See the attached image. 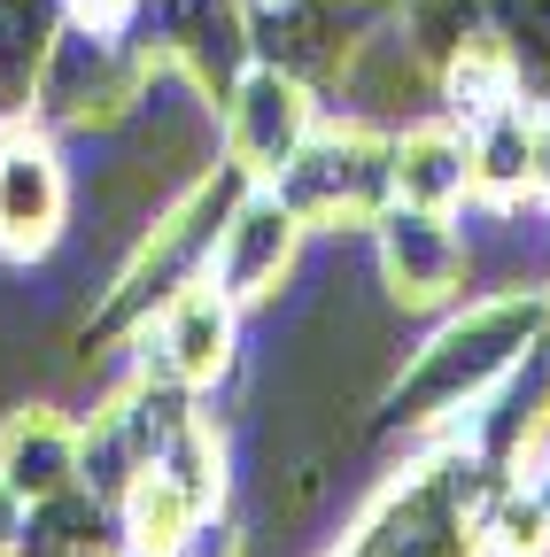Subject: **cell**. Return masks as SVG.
<instances>
[{
  "instance_id": "e0dca14e",
  "label": "cell",
  "mask_w": 550,
  "mask_h": 557,
  "mask_svg": "<svg viewBox=\"0 0 550 557\" xmlns=\"http://www.w3.org/2000/svg\"><path fill=\"white\" fill-rule=\"evenodd\" d=\"M16 527H24V504L9 496V487H0V557H9V549H16Z\"/></svg>"
},
{
  "instance_id": "9c48e42d",
  "label": "cell",
  "mask_w": 550,
  "mask_h": 557,
  "mask_svg": "<svg viewBox=\"0 0 550 557\" xmlns=\"http://www.w3.org/2000/svg\"><path fill=\"white\" fill-rule=\"evenodd\" d=\"M388 171H395V201H419V209H465L473 201V156H465V132L427 116V124H403L388 139Z\"/></svg>"
},
{
  "instance_id": "4fadbf2b",
  "label": "cell",
  "mask_w": 550,
  "mask_h": 557,
  "mask_svg": "<svg viewBox=\"0 0 550 557\" xmlns=\"http://www.w3.org/2000/svg\"><path fill=\"white\" fill-rule=\"evenodd\" d=\"M473 534H480V557H550V504L535 496V487L504 480L497 496L480 504Z\"/></svg>"
},
{
  "instance_id": "52a82bcc",
  "label": "cell",
  "mask_w": 550,
  "mask_h": 557,
  "mask_svg": "<svg viewBox=\"0 0 550 557\" xmlns=\"http://www.w3.org/2000/svg\"><path fill=\"white\" fill-rule=\"evenodd\" d=\"M295 256H303V218L271 186H248L241 209L225 218V233H218V248H210V287L248 310V302L288 287Z\"/></svg>"
},
{
  "instance_id": "5bb4252c",
  "label": "cell",
  "mask_w": 550,
  "mask_h": 557,
  "mask_svg": "<svg viewBox=\"0 0 550 557\" xmlns=\"http://www.w3.org/2000/svg\"><path fill=\"white\" fill-rule=\"evenodd\" d=\"M148 472V457L132 449V434H124V418L101 403L86 426H78V487H94L101 504H124L132 496V480Z\"/></svg>"
},
{
  "instance_id": "9a60e30c",
  "label": "cell",
  "mask_w": 550,
  "mask_h": 557,
  "mask_svg": "<svg viewBox=\"0 0 550 557\" xmlns=\"http://www.w3.org/2000/svg\"><path fill=\"white\" fill-rule=\"evenodd\" d=\"M71 9V24H86V32H132L140 24V0H62Z\"/></svg>"
},
{
  "instance_id": "30bf717a",
  "label": "cell",
  "mask_w": 550,
  "mask_h": 557,
  "mask_svg": "<svg viewBox=\"0 0 550 557\" xmlns=\"http://www.w3.org/2000/svg\"><path fill=\"white\" fill-rule=\"evenodd\" d=\"M62 32H71L62 0H0V116H32L39 70Z\"/></svg>"
},
{
  "instance_id": "6da1fadb",
  "label": "cell",
  "mask_w": 550,
  "mask_h": 557,
  "mask_svg": "<svg viewBox=\"0 0 550 557\" xmlns=\"http://www.w3.org/2000/svg\"><path fill=\"white\" fill-rule=\"evenodd\" d=\"M535 348H542V287H504V295H480V302L450 310L411 348V364H395L380 426L388 434L450 426V418H465L512 364H527Z\"/></svg>"
},
{
  "instance_id": "277c9868",
  "label": "cell",
  "mask_w": 550,
  "mask_h": 557,
  "mask_svg": "<svg viewBox=\"0 0 550 557\" xmlns=\"http://www.w3.org/2000/svg\"><path fill=\"white\" fill-rule=\"evenodd\" d=\"M372 271L395 310H450L465 295V233L457 209L388 201L372 218Z\"/></svg>"
},
{
  "instance_id": "5b68a950",
  "label": "cell",
  "mask_w": 550,
  "mask_h": 557,
  "mask_svg": "<svg viewBox=\"0 0 550 557\" xmlns=\"http://www.w3.org/2000/svg\"><path fill=\"white\" fill-rule=\"evenodd\" d=\"M310 132H318V94L303 78H288V70H271V62H248L241 78H233V94L218 101V148L256 186L280 171Z\"/></svg>"
},
{
  "instance_id": "8992f818",
  "label": "cell",
  "mask_w": 550,
  "mask_h": 557,
  "mask_svg": "<svg viewBox=\"0 0 550 557\" xmlns=\"http://www.w3.org/2000/svg\"><path fill=\"white\" fill-rule=\"evenodd\" d=\"M132 341H148V364L186 380L194 395L201 387H225L241 372V302L218 295L210 278H194V287H179Z\"/></svg>"
},
{
  "instance_id": "8fae6325",
  "label": "cell",
  "mask_w": 550,
  "mask_h": 557,
  "mask_svg": "<svg viewBox=\"0 0 550 557\" xmlns=\"http://www.w3.org/2000/svg\"><path fill=\"white\" fill-rule=\"evenodd\" d=\"M465 156H473V194H480V201H512V194H527V163H535V101H504L497 116L465 124Z\"/></svg>"
},
{
  "instance_id": "2e32d148",
  "label": "cell",
  "mask_w": 550,
  "mask_h": 557,
  "mask_svg": "<svg viewBox=\"0 0 550 557\" xmlns=\"http://www.w3.org/2000/svg\"><path fill=\"white\" fill-rule=\"evenodd\" d=\"M527 194L550 209V101H535V163H527Z\"/></svg>"
},
{
  "instance_id": "d6986e66",
  "label": "cell",
  "mask_w": 550,
  "mask_h": 557,
  "mask_svg": "<svg viewBox=\"0 0 550 557\" xmlns=\"http://www.w3.org/2000/svg\"><path fill=\"white\" fill-rule=\"evenodd\" d=\"M388 9H403V0H388Z\"/></svg>"
},
{
  "instance_id": "7c38bea8",
  "label": "cell",
  "mask_w": 550,
  "mask_h": 557,
  "mask_svg": "<svg viewBox=\"0 0 550 557\" xmlns=\"http://www.w3.org/2000/svg\"><path fill=\"white\" fill-rule=\"evenodd\" d=\"M117 519H124V549H140V557H179V549H186V534L210 519V511H194L179 487L148 465L140 480H132V496L117 504Z\"/></svg>"
},
{
  "instance_id": "ba28073f",
  "label": "cell",
  "mask_w": 550,
  "mask_h": 557,
  "mask_svg": "<svg viewBox=\"0 0 550 557\" xmlns=\"http://www.w3.org/2000/svg\"><path fill=\"white\" fill-rule=\"evenodd\" d=\"M0 487L16 504H47L78 487V426L54 403H24L0 418Z\"/></svg>"
},
{
  "instance_id": "3957f363",
  "label": "cell",
  "mask_w": 550,
  "mask_h": 557,
  "mask_svg": "<svg viewBox=\"0 0 550 557\" xmlns=\"http://www.w3.org/2000/svg\"><path fill=\"white\" fill-rule=\"evenodd\" d=\"M71 233V171H62L47 124L0 116V256L39 263Z\"/></svg>"
},
{
  "instance_id": "7a4b0ae2",
  "label": "cell",
  "mask_w": 550,
  "mask_h": 557,
  "mask_svg": "<svg viewBox=\"0 0 550 557\" xmlns=\"http://www.w3.org/2000/svg\"><path fill=\"white\" fill-rule=\"evenodd\" d=\"M264 186L303 218V233H350V225H372L380 209L395 201L388 132H365V124H350V116H341V124H318Z\"/></svg>"
},
{
  "instance_id": "ac0fdd59",
  "label": "cell",
  "mask_w": 550,
  "mask_h": 557,
  "mask_svg": "<svg viewBox=\"0 0 550 557\" xmlns=\"http://www.w3.org/2000/svg\"><path fill=\"white\" fill-rule=\"evenodd\" d=\"M109 557H140V549H109Z\"/></svg>"
}]
</instances>
